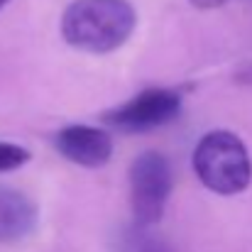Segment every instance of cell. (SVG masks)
Returning <instances> with one entry per match:
<instances>
[{
  "label": "cell",
  "instance_id": "cell-1",
  "mask_svg": "<svg viewBox=\"0 0 252 252\" xmlns=\"http://www.w3.org/2000/svg\"><path fill=\"white\" fill-rule=\"evenodd\" d=\"M135 22L127 0H74L62 15V37L74 49L110 54L132 37Z\"/></svg>",
  "mask_w": 252,
  "mask_h": 252
},
{
  "label": "cell",
  "instance_id": "cell-2",
  "mask_svg": "<svg viewBox=\"0 0 252 252\" xmlns=\"http://www.w3.org/2000/svg\"><path fill=\"white\" fill-rule=\"evenodd\" d=\"M193 171L213 193H243L252 181L250 152L235 132L213 130L203 135L193 150Z\"/></svg>",
  "mask_w": 252,
  "mask_h": 252
},
{
  "label": "cell",
  "instance_id": "cell-3",
  "mask_svg": "<svg viewBox=\"0 0 252 252\" xmlns=\"http://www.w3.org/2000/svg\"><path fill=\"white\" fill-rule=\"evenodd\" d=\"M171 193V167L162 152H142L130 167V206L137 225H157Z\"/></svg>",
  "mask_w": 252,
  "mask_h": 252
},
{
  "label": "cell",
  "instance_id": "cell-4",
  "mask_svg": "<svg viewBox=\"0 0 252 252\" xmlns=\"http://www.w3.org/2000/svg\"><path fill=\"white\" fill-rule=\"evenodd\" d=\"M181 113V95L171 88H147L130 98L127 103L113 108L103 120L113 127L127 132H147L155 127L169 125Z\"/></svg>",
  "mask_w": 252,
  "mask_h": 252
},
{
  "label": "cell",
  "instance_id": "cell-5",
  "mask_svg": "<svg viewBox=\"0 0 252 252\" xmlns=\"http://www.w3.org/2000/svg\"><path fill=\"white\" fill-rule=\"evenodd\" d=\"M54 147L57 152L86 169L105 167L113 157V140L105 130L91 127V125H66L54 135Z\"/></svg>",
  "mask_w": 252,
  "mask_h": 252
},
{
  "label": "cell",
  "instance_id": "cell-6",
  "mask_svg": "<svg viewBox=\"0 0 252 252\" xmlns=\"http://www.w3.org/2000/svg\"><path fill=\"white\" fill-rule=\"evenodd\" d=\"M37 206L27 193L0 184V243L27 238L37 228Z\"/></svg>",
  "mask_w": 252,
  "mask_h": 252
},
{
  "label": "cell",
  "instance_id": "cell-7",
  "mask_svg": "<svg viewBox=\"0 0 252 252\" xmlns=\"http://www.w3.org/2000/svg\"><path fill=\"white\" fill-rule=\"evenodd\" d=\"M120 252H171V250L159 238H155L152 233H147V225H137L135 223V228L123 235Z\"/></svg>",
  "mask_w": 252,
  "mask_h": 252
},
{
  "label": "cell",
  "instance_id": "cell-8",
  "mask_svg": "<svg viewBox=\"0 0 252 252\" xmlns=\"http://www.w3.org/2000/svg\"><path fill=\"white\" fill-rule=\"evenodd\" d=\"M32 159L30 150L12 145V142H0V171H12L20 169L22 164H27Z\"/></svg>",
  "mask_w": 252,
  "mask_h": 252
},
{
  "label": "cell",
  "instance_id": "cell-9",
  "mask_svg": "<svg viewBox=\"0 0 252 252\" xmlns=\"http://www.w3.org/2000/svg\"><path fill=\"white\" fill-rule=\"evenodd\" d=\"M193 7H198V10H213V7H220V5H225L228 0H189Z\"/></svg>",
  "mask_w": 252,
  "mask_h": 252
},
{
  "label": "cell",
  "instance_id": "cell-10",
  "mask_svg": "<svg viewBox=\"0 0 252 252\" xmlns=\"http://www.w3.org/2000/svg\"><path fill=\"white\" fill-rule=\"evenodd\" d=\"M5 2H7V0H0V7H2V5H5Z\"/></svg>",
  "mask_w": 252,
  "mask_h": 252
}]
</instances>
